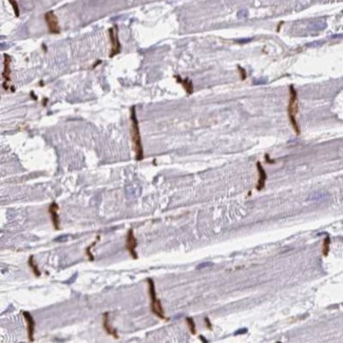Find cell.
Segmentation results:
<instances>
[{
	"mask_svg": "<svg viewBox=\"0 0 343 343\" xmlns=\"http://www.w3.org/2000/svg\"><path fill=\"white\" fill-rule=\"evenodd\" d=\"M131 141L133 144L134 151H135V160H141L144 158L143 145H141V133H139L138 121H137L135 108L131 109Z\"/></svg>",
	"mask_w": 343,
	"mask_h": 343,
	"instance_id": "6da1fadb",
	"label": "cell"
},
{
	"mask_svg": "<svg viewBox=\"0 0 343 343\" xmlns=\"http://www.w3.org/2000/svg\"><path fill=\"white\" fill-rule=\"evenodd\" d=\"M148 291H149V297H150V309L151 312L155 315L157 318L162 319V320H168L166 316H165L164 308H163L162 302L156 296L155 291V284L152 279H148Z\"/></svg>",
	"mask_w": 343,
	"mask_h": 343,
	"instance_id": "7a4b0ae2",
	"label": "cell"
},
{
	"mask_svg": "<svg viewBox=\"0 0 343 343\" xmlns=\"http://www.w3.org/2000/svg\"><path fill=\"white\" fill-rule=\"evenodd\" d=\"M289 93H290V97H289V104H288V115H289V121L291 123L293 130L297 134H300V127L298 125V121L296 119V116L299 111V107H298V94L297 91L295 90L293 86H289Z\"/></svg>",
	"mask_w": 343,
	"mask_h": 343,
	"instance_id": "3957f363",
	"label": "cell"
},
{
	"mask_svg": "<svg viewBox=\"0 0 343 343\" xmlns=\"http://www.w3.org/2000/svg\"><path fill=\"white\" fill-rule=\"evenodd\" d=\"M109 35L111 38V52L110 57H114L121 52V42L118 39V32H117V25H114L109 30Z\"/></svg>",
	"mask_w": 343,
	"mask_h": 343,
	"instance_id": "277c9868",
	"label": "cell"
},
{
	"mask_svg": "<svg viewBox=\"0 0 343 343\" xmlns=\"http://www.w3.org/2000/svg\"><path fill=\"white\" fill-rule=\"evenodd\" d=\"M136 247H137V241L134 237L133 229H129L127 233V239H126V249L128 250L129 254L133 260H137L138 256L136 252Z\"/></svg>",
	"mask_w": 343,
	"mask_h": 343,
	"instance_id": "5b68a950",
	"label": "cell"
},
{
	"mask_svg": "<svg viewBox=\"0 0 343 343\" xmlns=\"http://www.w3.org/2000/svg\"><path fill=\"white\" fill-rule=\"evenodd\" d=\"M44 19H46L47 25H48V29L49 31H50V33L52 34L60 33V27H59L58 19H57L56 15L54 14L53 11L47 12L46 14H44Z\"/></svg>",
	"mask_w": 343,
	"mask_h": 343,
	"instance_id": "8992f818",
	"label": "cell"
},
{
	"mask_svg": "<svg viewBox=\"0 0 343 343\" xmlns=\"http://www.w3.org/2000/svg\"><path fill=\"white\" fill-rule=\"evenodd\" d=\"M22 316L27 322V329H28V339L29 342L34 341V333H35V321L30 312H22Z\"/></svg>",
	"mask_w": 343,
	"mask_h": 343,
	"instance_id": "52a82bcc",
	"label": "cell"
},
{
	"mask_svg": "<svg viewBox=\"0 0 343 343\" xmlns=\"http://www.w3.org/2000/svg\"><path fill=\"white\" fill-rule=\"evenodd\" d=\"M11 63H12V58L10 55L4 54V71H3V78L5 79V83L2 85L4 90H8V83H11Z\"/></svg>",
	"mask_w": 343,
	"mask_h": 343,
	"instance_id": "ba28073f",
	"label": "cell"
},
{
	"mask_svg": "<svg viewBox=\"0 0 343 343\" xmlns=\"http://www.w3.org/2000/svg\"><path fill=\"white\" fill-rule=\"evenodd\" d=\"M109 315H110L109 312H105V314L102 315V326H104L105 332H106L108 335L115 338V339H119V336L118 334H117L116 329L113 328L112 325H111L110 320H109Z\"/></svg>",
	"mask_w": 343,
	"mask_h": 343,
	"instance_id": "9c48e42d",
	"label": "cell"
},
{
	"mask_svg": "<svg viewBox=\"0 0 343 343\" xmlns=\"http://www.w3.org/2000/svg\"><path fill=\"white\" fill-rule=\"evenodd\" d=\"M49 213L51 214V218H52L53 225L56 230H59V216H58V205L55 202H52L51 205L49 206Z\"/></svg>",
	"mask_w": 343,
	"mask_h": 343,
	"instance_id": "30bf717a",
	"label": "cell"
},
{
	"mask_svg": "<svg viewBox=\"0 0 343 343\" xmlns=\"http://www.w3.org/2000/svg\"><path fill=\"white\" fill-rule=\"evenodd\" d=\"M257 169H258V172H259V180H258V184H257V190L261 191V190L265 187V184H266V180H267V174L260 162L257 163Z\"/></svg>",
	"mask_w": 343,
	"mask_h": 343,
	"instance_id": "8fae6325",
	"label": "cell"
},
{
	"mask_svg": "<svg viewBox=\"0 0 343 343\" xmlns=\"http://www.w3.org/2000/svg\"><path fill=\"white\" fill-rule=\"evenodd\" d=\"M175 78H176L177 83H182L184 87V89L186 90V92H187V94H191L192 92H193V86H192V81L189 80V79H181L180 78V76H175Z\"/></svg>",
	"mask_w": 343,
	"mask_h": 343,
	"instance_id": "7c38bea8",
	"label": "cell"
},
{
	"mask_svg": "<svg viewBox=\"0 0 343 343\" xmlns=\"http://www.w3.org/2000/svg\"><path fill=\"white\" fill-rule=\"evenodd\" d=\"M29 266L31 267L32 271H33V273H34V276H35V277H40V276H41V273H40V270H39V267H38V265L36 264V262H35V260H34V257L33 256H31L29 258Z\"/></svg>",
	"mask_w": 343,
	"mask_h": 343,
	"instance_id": "4fadbf2b",
	"label": "cell"
},
{
	"mask_svg": "<svg viewBox=\"0 0 343 343\" xmlns=\"http://www.w3.org/2000/svg\"><path fill=\"white\" fill-rule=\"evenodd\" d=\"M329 244H331V238L329 235H326V238L323 241V247H322V254L323 256L326 257L329 252Z\"/></svg>",
	"mask_w": 343,
	"mask_h": 343,
	"instance_id": "5bb4252c",
	"label": "cell"
},
{
	"mask_svg": "<svg viewBox=\"0 0 343 343\" xmlns=\"http://www.w3.org/2000/svg\"><path fill=\"white\" fill-rule=\"evenodd\" d=\"M186 322H187V325L189 327V331L192 335H196V323H194V320L190 317L186 318Z\"/></svg>",
	"mask_w": 343,
	"mask_h": 343,
	"instance_id": "9a60e30c",
	"label": "cell"
},
{
	"mask_svg": "<svg viewBox=\"0 0 343 343\" xmlns=\"http://www.w3.org/2000/svg\"><path fill=\"white\" fill-rule=\"evenodd\" d=\"M94 245H95V242H94V243H92L91 246H89V247L87 248V250H86V254H87V256H88V258H89L90 261H94V257H93V254H92V252H91V248L93 247Z\"/></svg>",
	"mask_w": 343,
	"mask_h": 343,
	"instance_id": "2e32d148",
	"label": "cell"
},
{
	"mask_svg": "<svg viewBox=\"0 0 343 343\" xmlns=\"http://www.w3.org/2000/svg\"><path fill=\"white\" fill-rule=\"evenodd\" d=\"M10 3L13 5V8H14L15 10V15H16L17 17L19 16V8H18V5H17V2L16 1H13V0H10Z\"/></svg>",
	"mask_w": 343,
	"mask_h": 343,
	"instance_id": "e0dca14e",
	"label": "cell"
},
{
	"mask_svg": "<svg viewBox=\"0 0 343 343\" xmlns=\"http://www.w3.org/2000/svg\"><path fill=\"white\" fill-rule=\"evenodd\" d=\"M205 323H206V326H207V328H209V329H211V328H212L211 323H210L209 319H208L207 317H206V318H205Z\"/></svg>",
	"mask_w": 343,
	"mask_h": 343,
	"instance_id": "ac0fdd59",
	"label": "cell"
},
{
	"mask_svg": "<svg viewBox=\"0 0 343 343\" xmlns=\"http://www.w3.org/2000/svg\"><path fill=\"white\" fill-rule=\"evenodd\" d=\"M265 158H266V162H267V163H270V164H273V163H274L273 160H271L270 158L268 157V155H267V154H266V155H265Z\"/></svg>",
	"mask_w": 343,
	"mask_h": 343,
	"instance_id": "d6986e66",
	"label": "cell"
},
{
	"mask_svg": "<svg viewBox=\"0 0 343 343\" xmlns=\"http://www.w3.org/2000/svg\"><path fill=\"white\" fill-rule=\"evenodd\" d=\"M200 338H201V339L203 340V342H204V343H207V341H206V340L204 339V337H203V336H200Z\"/></svg>",
	"mask_w": 343,
	"mask_h": 343,
	"instance_id": "ffe728a7",
	"label": "cell"
},
{
	"mask_svg": "<svg viewBox=\"0 0 343 343\" xmlns=\"http://www.w3.org/2000/svg\"><path fill=\"white\" fill-rule=\"evenodd\" d=\"M277 343H281V342H280V341H279V342H277Z\"/></svg>",
	"mask_w": 343,
	"mask_h": 343,
	"instance_id": "44dd1931",
	"label": "cell"
}]
</instances>
